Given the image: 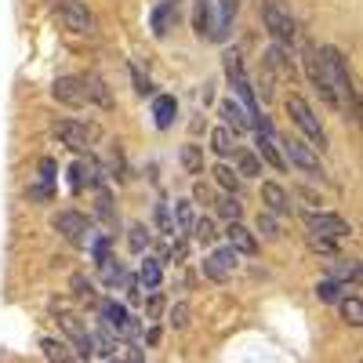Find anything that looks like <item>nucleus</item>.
<instances>
[{
    "mask_svg": "<svg viewBox=\"0 0 363 363\" xmlns=\"http://www.w3.org/2000/svg\"><path fill=\"white\" fill-rule=\"evenodd\" d=\"M174 113H178L174 95H157V99H153V120H157L160 131H167V128L174 124Z\"/></svg>",
    "mask_w": 363,
    "mask_h": 363,
    "instance_id": "23",
    "label": "nucleus"
},
{
    "mask_svg": "<svg viewBox=\"0 0 363 363\" xmlns=\"http://www.w3.org/2000/svg\"><path fill=\"white\" fill-rule=\"evenodd\" d=\"M215 207H218V215H222V218H229V222H240V215H244L240 200H236V196H229V193H225V196H218V203H215Z\"/></svg>",
    "mask_w": 363,
    "mask_h": 363,
    "instance_id": "36",
    "label": "nucleus"
},
{
    "mask_svg": "<svg viewBox=\"0 0 363 363\" xmlns=\"http://www.w3.org/2000/svg\"><path fill=\"white\" fill-rule=\"evenodd\" d=\"M309 247L320 251V255H335V244H330V240H316V236H309Z\"/></svg>",
    "mask_w": 363,
    "mask_h": 363,
    "instance_id": "48",
    "label": "nucleus"
},
{
    "mask_svg": "<svg viewBox=\"0 0 363 363\" xmlns=\"http://www.w3.org/2000/svg\"><path fill=\"white\" fill-rule=\"evenodd\" d=\"M58 323H62L66 338L73 342V349H77V356H80V359H91V356H95V349H91V335H87V327L80 323V316L62 313V316H58Z\"/></svg>",
    "mask_w": 363,
    "mask_h": 363,
    "instance_id": "15",
    "label": "nucleus"
},
{
    "mask_svg": "<svg viewBox=\"0 0 363 363\" xmlns=\"http://www.w3.org/2000/svg\"><path fill=\"white\" fill-rule=\"evenodd\" d=\"M149 244H153V236H149L145 225H131V229H128V247H131L135 255H145Z\"/></svg>",
    "mask_w": 363,
    "mask_h": 363,
    "instance_id": "34",
    "label": "nucleus"
},
{
    "mask_svg": "<svg viewBox=\"0 0 363 363\" xmlns=\"http://www.w3.org/2000/svg\"><path fill=\"white\" fill-rule=\"evenodd\" d=\"M262 22H265V29H269V37L277 40L280 48H291V44H294L298 26H294V18H291V11H287L284 4H277V0H265V4H262Z\"/></svg>",
    "mask_w": 363,
    "mask_h": 363,
    "instance_id": "4",
    "label": "nucleus"
},
{
    "mask_svg": "<svg viewBox=\"0 0 363 363\" xmlns=\"http://www.w3.org/2000/svg\"><path fill=\"white\" fill-rule=\"evenodd\" d=\"M102 327L109 330V335H116V338H138L142 335L138 320L120 306V301H102Z\"/></svg>",
    "mask_w": 363,
    "mask_h": 363,
    "instance_id": "9",
    "label": "nucleus"
},
{
    "mask_svg": "<svg viewBox=\"0 0 363 363\" xmlns=\"http://www.w3.org/2000/svg\"><path fill=\"white\" fill-rule=\"evenodd\" d=\"M236 174H258V157L255 153H236Z\"/></svg>",
    "mask_w": 363,
    "mask_h": 363,
    "instance_id": "41",
    "label": "nucleus"
},
{
    "mask_svg": "<svg viewBox=\"0 0 363 363\" xmlns=\"http://www.w3.org/2000/svg\"><path fill=\"white\" fill-rule=\"evenodd\" d=\"M211 149H215L218 157H233L236 153V142H233V135L225 128H215V131H211Z\"/></svg>",
    "mask_w": 363,
    "mask_h": 363,
    "instance_id": "29",
    "label": "nucleus"
},
{
    "mask_svg": "<svg viewBox=\"0 0 363 363\" xmlns=\"http://www.w3.org/2000/svg\"><path fill=\"white\" fill-rule=\"evenodd\" d=\"M182 164H186L189 174L203 171V157H200V145H182Z\"/></svg>",
    "mask_w": 363,
    "mask_h": 363,
    "instance_id": "37",
    "label": "nucleus"
},
{
    "mask_svg": "<svg viewBox=\"0 0 363 363\" xmlns=\"http://www.w3.org/2000/svg\"><path fill=\"white\" fill-rule=\"evenodd\" d=\"M280 157L291 160L301 174H309V178H323V174H327L323 164H320V157L313 153L306 142H298V138H284V153H280Z\"/></svg>",
    "mask_w": 363,
    "mask_h": 363,
    "instance_id": "10",
    "label": "nucleus"
},
{
    "mask_svg": "<svg viewBox=\"0 0 363 363\" xmlns=\"http://www.w3.org/2000/svg\"><path fill=\"white\" fill-rule=\"evenodd\" d=\"M174 218H178V229H182V233H189L193 222H196V218H193V203H189V200H178V203H174Z\"/></svg>",
    "mask_w": 363,
    "mask_h": 363,
    "instance_id": "38",
    "label": "nucleus"
},
{
    "mask_svg": "<svg viewBox=\"0 0 363 363\" xmlns=\"http://www.w3.org/2000/svg\"><path fill=\"white\" fill-rule=\"evenodd\" d=\"M160 280H164L160 262H157V258H145V262H142V269H138V284H142L145 291H157V287H160Z\"/></svg>",
    "mask_w": 363,
    "mask_h": 363,
    "instance_id": "25",
    "label": "nucleus"
},
{
    "mask_svg": "<svg viewBox=\"0 0 363 363\" xmlns=\"http://www.w3.org/2000/svg\"><path fill=\"white\" fill-rule=\"evenodd\" d=\"M51 95H55L58 102H62V106H73V109L87 106L84 77H58V80H55V87H51Z\"/></svg>",
    "mask_w": 363,
    "mask_h": 363,
    "instance_id": "16",
    "label": "nucleus"
},
{
    "mask_svg": "<svg viewBox=\"0 0 363 363\" xmlns=\"http://www.w3.org/2000/svg\"><path fill=\"white\" fill-rule=\"evenodd\" d=\"M91 258H95V265L109 258V236H99V240H91Z\"/></svg>",
    "mask_w": 363,
    "mask_h": 363,
    "instance_id": "43",
    "label": "nucleus"
},
{
    "mask_svg": "<svg viewBox=\"0 0 363 363\" xmlns=\"http://www.w3.org/2000/svg\"><path fill=\"white\" fill-rule=\"evenodd\" d=\"M330 272H335V284H342V280H359V262L338 258L335 265H330Z\"/></svg>",
    "mask_w": 363,
    "mask_h": 363,
    "instance_id": "35",
    "label": "nucleus"
},
{
    "mask_svg": "<svg viewBox=\"0 0 363 363\" xmlns=\"http://www.w3.org/2000/svg\"><path fill=\"white\" fill-rule=\"evenodd\" d=\"M84 91H87V102H99L102 109H113V95H109V87L99 73H87L84 77Z\"/></svg>",
    "mask_w": 363,
    "mask_h": 363,
    "instance_id": "21",
    "label": "nucleus"
},
{
    "mask_svg": "<svg viewBox=\"0 0 363 363\" xmlns=\"http://www.w3.org/2000/svg\"><path fill=\"white\" fill-rule=\"evenodd\" d=\"M157 222H160V229H164V233H174V222H171L167 203H160V207H157Z\"/></svg>",
    "mask_w": 363,
    "mask_h": 363,
    "instance_id": "47",
    "label": "nucleus"
},
{
    "mask_svg": "<svg viewBox=\"0 0 363 363\" xmlns=\"http://www.w3.org/2000/svg\"><path fill=\"white\" fill-rule=\"evenodd\" d=\"M91 349H95V352H102V356H109V359H116V338L109 335L106 327H99L95 335H91Z\"/></svg>",
    "mask_w": 363,
    "mask_h": 363,
    "instance_id": "27",
    "label": "nucleus"
},
{
    "mask_svg": "<svg viewBox=\"0 0 363 363\" xmlns=\"http://www.w3.org/2000/svg\"><path fill=\"white\" fill-rule=\"evenodd\" d=\"M316 298H320V301H342V284L320 280V284H316Z\"/></svg>",
    "mask_w": 363,
    "mask_h": 363,
    "instance_id": "39",
    "label": "nucleus"
},
{
    "mask_svg": "<svg viewBox=\"0 0 363 363\" xmlns=\"http://www.w3.org/2000/svg\"><path fill=\"white\" fill-rule=\"evenodd\" d=\"M95 171H99V167H95V160H77V164L69 167V189H73V193H80L84 186H95V182H99V178H95Z\"/></svg>",
    "mask_w": 363,
    "mask_h": 363,
    "instance_id": "22",
    "label": "nucleus"
},
{
    "mask_svg": "<svg viewBox=\"0 0 363 363\" xmlns=\"http://www.w3.org/2000/svg\"><path fill=\"white\" fill-rule=\"evenodd\" d=\"M51 225H55V233L66 240L69 247H91V218L87 215H80V211H58V215L51 218Z\"/></svg>",
    "mask_w": 363,
    "mask_h": 363,
    "instance_id": "3",
    "label": "nucleus"
},
{
    "mask_svg": "<svg viewBox=\"0 0 363 363\" xmlns=\"http://www.w3.org/2000/svg\"><path fill=\"white\" fill-rule=\"evenodd\" d=\"M99 269H102V284H106V287H116V284H124V280H128V269L120 265L116 258L99 262Z\"/></svg>",
    "mask_w": 363,
    "mask_h": 363,
    "instance_id": "26",
    "label": "nucleus"
},
{
    "mask_svg": "<svg viewBox=\"0 0 363 363\" xmlns=\"http://www.w3.org/2000/svg\"><path fill=\"white\" fill-rule=\"evenodd\" d=\"M222 66H225V80H229V87H233V95L247 106V116H255V91H251V80H247V73H244V58H240L236 48H225Z\"/></svg>",
    "mask_w": 363,
    "mask_h": 363,
    "instance_id": "5",
    "label": "nucleus"
},
{
    "mask_svg": "<svg viewBox=\"0 0 363 363\" xmlns=\"http://www.w3.org/2000/svg\"><path fill=\"white\" fill-rule=\"evenodd\" d=\"M207 8L215 11V18H211V40H225L229 26H233V18L240 11V0H211Z\"/></svg>",
    "mask_w": 363,
    "mask_h": 363,
    "instance_id": "14",
    "label": "nucleus"
},
{
    "mask_svg": "<svg viewBox=\"0 0 363 363\" xmlns=\"http://www.w3.org/2000/svg\"><path fill=\"white\" fill-rule=\"evenodd\" d=\"M99 215H102V222H106L109 229L116 225V211H113V200H109L106 189H99Z\"/></svg>",
    "mask_w": 363,
    "mask_h": 363,
    "instance_id": "40",
    "label": "nucleus"
},
{
    "mask_svg": "<svg viewBox=\"0 0 363 363\" xmlns=\"http://www.w3.org/2000/svg\"><path fill=\"white\" fill-rule=\"evenodd\" d=\"M40 349L51 363H69V345L58 342V338H40Z\"/></svg>",
    "mask_w": 363,
    "mask_h": 363,
    "instance_id": "31",
    "label": "nucleus"
},
{
    "mask_svg": "<svg viewBox=\"0 0 363 363\" xmlns=\"http://www.w3.org/2000/svg\"><path fill=\"white\" fill-rule=\"evenodd\" d=\"M225 240H229L225 247H233L236 255H258V240H255V233H251L247 225L229 222V229H225Z\"/></svg>",
    "mask_w": 363,
    "mask_h": 363,
    "instance_id": "18",
    "label": "nucleus"
},
{
    "mask_svg": "<svg viewBox=\"0 0 363 363\" xmlns=\"http://www.w3.org/2000/svg\"><path fill=\"white\" fill-rule=\"evenodd\" d=\"M218 113H222V120H225V131H229V135H244V131H251V116H247V109L240 106V102L225 99V102L218 106Z\"/></svg>",
    "mask_w": 363,
    "mask_h": 363,
    "instance_id": "17",
    "label": "nucleus"
},
{
    "mask_svg": "<svg viewBox=\"0 0 363 363\" xmlns=\"http://www.w3.org/2000/svg\"><path fill=\"white\" fill-rule=\"evenodd\" d=\"M320 66H323V77H327V84H330V91L338 95V102L345 99L349 102V113L356 116L359 113V102H356V87H352V73H349V66H345V55L338 51V48H320Z\"/></svg>",
    "mask_w": 363,
    "mask_h": 363,
    "instance_id": "1",
    "label": "nucleus"
},
{
    "mask_svg": "<svg viewBox=\"0 0 363 363\" xmlns=\"http://www.w3.org/2000/svg\"><path fill=\"white\" fill-rule=\"evenodd\" d=\"M189 233H193V240H196V244H203V247H207V244H215V240H218V229H215V222H211V218H196Z\"/></svg>",
    "mask_w": 363,
    "mask_h": 363,
    "instance_id": "28",
    "label": "nucleus"
},
{
    "mask_svg": "<svg viewBox=\"0 0 363 363\" xmlns=\"http://www.w3.org/2000/svg\"><path fill=\"white\" fill-rule=\"evenodd\" d=\"M215 182H218V186H222L229 196H236V193H240V174H236L229 164H218V167H215Z\"/></svg>",
    "mask_w": 363,
    "mask_h": 363,
    "instance_id": "30",
    "label": "nucleus"
},
{
    "mask_svg": "<svg viewBox=\"0 0 363 363\" xmlns=\"http://www.w3.org/2000/svg\"><path fill=\"white\" fill-rule=\"evenodd\" d=\"M193 200H203V203H211V189L203 186V182H196V186H193Z\"/></svg>",
    "mask_w": 363,
    "mask_h": 363,
    "instance_id": "49",
    "label": "nucleus"
},
{
    "mask_svg": "<svg viewBox=\"0 0 363 363\" xmlns=\"http://www.w3.org/2000/svg\"><path fill=\"white\" fill-rule=\"evenodd\" d=\"M69 287H73V294H77L80 301H91V298H95V287H91V280H84L80 272H77V277L69 280Z\"/></svg>",
    "mask_w": 363,
    "mask_h": 363,
    "instance_id": "42",
    "label": "nucleus"
},
{
    "mask_svg": "<svg viewBox=\"0 0 363 363\" xmlns=\"http://www.w3.org/2000/svg\"><path fill=\"white\" fill-rule=\"evenodd\" d=\"M258 233H265L269 240H277V236H280V229H277V222H272L269 215H258Z\"/></svg>",
    "mask_w": 363,
    "mask_h": 363,
    "instance_id": "46",
    "label": "nucleus"
},
{
    "mask_svg": "<svg viewBox=\"0 0 363 363\" xmlns=\"http://www.w3.org/2000/svg\"><path fill=\"white\" fill-rule=\"evenodd\" d=\"M236 251L233 247H215L207 258H203V277L207 280H215V284H222V280H229L233 272H236Z\"/></svg>",
    "mask_w": 363,
    "mask_h": 363,
    "instance_id": "12",
    "label": "nucleus"
},
{
    "mask_svg": "<svg viewBox=\"0 0 363 363\" xmlns=\"http://www.w3.org/2000/svg\"><path fill=\"white\" fill-rule=\"evenodd\" d=\"M55 11L62 15L66 29H73V33L80 37H95L99 29H95V15H91L87 4H80V0H55Z\"/></svg>",
    "mask_w": 363,
    "mask_h": 363,
    "instance_id": "8",
    "label": "nucleus"
},
{
    "mask_svg": "<svg viewBox=\"0 0 363 363\" xmlns=\"http://www.w3.org/2000/svg\"><path fill=\"white\" fill-rule=\"evenodd\" d=\"M174 22H178V4H174V0H164V4H157L153 15H149V29H153V37H167Z\"/></svg>",
    "mask_w": 363,
    "mask_h": 363,
    "instance_id": "20",
    "label": "nucleus"
},
{
    "mask_svg": "<svg viewBox=\"0 0 363 363\" xmlns=\"http://www.w3.org/2000/svg\"><path fill=\"white\" fill-rule=\"evenodd\" d=\"M301 222H306L309 236H316V240H342L352 233V225L342 215H330V211H306Z\"/></svg>",
    "mask_w": 363,
    "mask_h": 363,
    "instance_id": "6",
    "label": "nucleus"
},
{
    "mask_svg": "<svg viewBox=\"0 0 363 363\" xmlns=\"http://www.w3.org/2000/svg\"><path fill=\"white\" fill-rule=\"evenodd\" d=\"M255 149H258V157H262V160H265L269 167H277V171H287V160L280 157V149H277V138H265V135H258Z\"/></svg>",
    "mask_w": 363,
    "mask_h": 363,
    "instance_id": "24",
    "label": "nucleus"
},
{
    "mask_svg": "<svg viewBox=\"0 0 363 363\" xmlns=\"http://www.w3.org/2000/svg\"><path fill=\"white\" fill-rule=\"evenodd\" d=\"M131 77H135V91H138V95H153V80H149V77H142V69H135L131 66Z\"/></svg>",
    "mask_w": 363,
    "mask_h": 363,
    "instance_id": "45",
    "label": "nucleus"
},
{
    "mask_svg": "<svg viewBox=\"0 0 363 363\" xmlns=\"http://www.w3.org/2000/svg\"><path fill=\"white\" fill-rule=\"evenodd\" d=\"M338 306H342V320H345L349 327H359V323H363V306H359L356 294H352V298H342Z\"/></svg>",
    "mask_w": 363,
    "mask_h": 363,
    "instance_id": "33",
    "label": "nucleus"
},
{
    "mask_svg": "<svg viewBox=\"0 0 363 363\" xmlns=\"http://www.w3.org/2000/svg\"><path fill=\"white\" fill-rule=\"evenodd\" d=\"M193 26H196V37H200V40H211V8L203 4V0H196Z\"/></svg>",
    "mask_w": 363,
    "mask_h": 363,
    "instance_id": "32",
    "label": "nucleus"
},
{
    "mask_svg": "<svg viewBox=\"0 0 363 363\" xmlns=\"http://www.w3.org/2000/svg\"><path fill=\"white\" fill-rule=\"evenodd\" d=\"M262 69L272 77L277 73L280 80H287V84H294L298 80V69H294V58H291V51L287 48H280V44H272L269 51H265V58H262Z\"/></svg>",
    "mask_w": 363,
    "mask_h": 363,
    "instance_id": "13",
    "label": "nucleus"
},
{
    "mask_svg": "<svg viewBox=\"0 0 363 363\" xmlns=\"http://www.w3.org/2000/svg\"><path fill=\"white\" fill-rule=\"evenodd\" d=\"M55 138H62V145L77 149V153H87L99 138V128L95 124H80V120H55Z\"/></svg>",
    "mask_w": 363,
    "mask_h": 363,
    "instance_id": "7",
    "label": "nucleus"
},
{
    "mask_svg": "<svg viewBox=\"0 0 363 363\" xmlns=\"http://www.w3.org/2000/svg\"><path fill=\"white\" fill-rule=\"evenodd\" d=\"M262 200L269 215H291V196L280 182H262Z\"/></svg>",
    "mask_w": 363,
    "mask_h": 363,
    "instance_id": "19",
    "label": "nucleus"
},
{
    "mask_svg": "<svg viewBox=\"0 0 363 363\" xmlns=\"http://www.w3.org/2000/svg\"><path fill=\"white\" fill-rule=\"evenodd\" d=\"M287 116L294 120V128L306 135L316 149H327V135H323V128H320V120H316L313 106L301 99V95H287ZM313 145H309V149H313Z\"/></svg>",
    "mask_w": 363,
    "mask_h": 363,
    "instance_id": "2",
    "label": "nucleus"
},
{
    "mask_svg": "<svg viewBox=\"0 0 363 363\" xmlns=\"http://www.w3.org/2000/svg\"><path fill=\"white\" fill-rule=\"evenodd\" d=\"M301 62H306V77H309V80H313V87L320 91V99H323L330 109H342L338 95L330 91V84H327V77H323V66H320V51H316L313 44H306V51H301Z\"/></svg>",
    "mask_w": 363,
    "mask_h": 363,
    "instance_id": "11",
    "label": "nucleus"
},
{
    "mask_svg": "<svg viewBox=\"0 0 363 363\" xmlns=\"http://www.w3.org/2000/svg\"><path fill=\"white\" fill-rule=\"evenodd\" d=\"M186 323H189V306H186V301H178V306L171 309V327H174V330H182Z\"/></svg>",
    "mask_w": 363,
    "mask_h": 363,
    "instance_id": "44",
    "label": "nucleus"
}]
</instances>
